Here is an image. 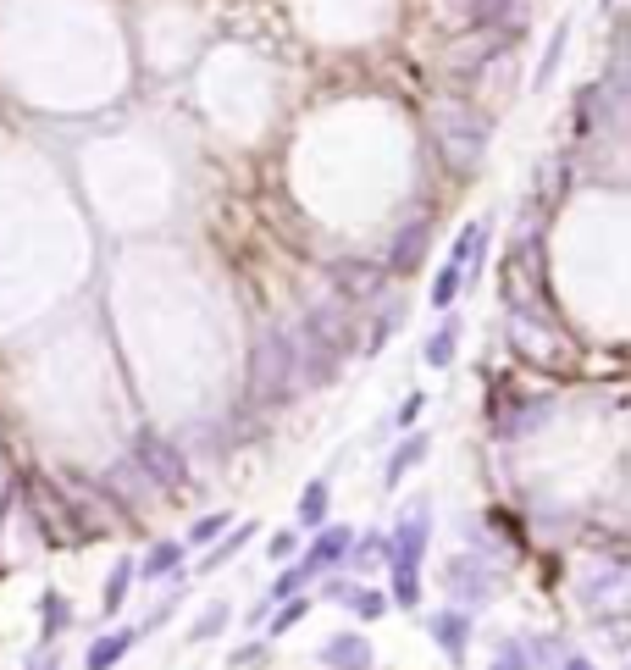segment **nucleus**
I'll return each mask as SVG.
<instances>
[{"mask_svg":"<svg viewBox=\"0 0 631 670\" xmlns=\"http://www.w3.org/2000/svg\"><path fill=\"white\" fill-rule=\"evenodd\" d=\"M427 532H432V515H427V504H416V515H405L399 532H393V543H388L393 604H405V610L421 599V554H427Z\"/></svg>","mask_w":631,"mask_h":670,"instance_id":"1","label":"nucleus"},{"mask_svg":"<svg viewBox=\"0 0 631 670\" xmlns=\"http://www.w3.org/2000/svg\"><path fill=\"white\" fill-rule=\"evenodd\" d=\"M438 133H443V144H449V156H460V161H477V150H482V122L471 117L465 106L438 111Z\"/></svg>","mask_w":631,"mask_h":670,"instance_id":"2","label":"nucleus"},{"mask_svg":"<svg viewBox=\"0 0 631 670\" xmlns=\"http://www.w3.org/2000/svg\"><path fill=\"white\" fill-rule=\"evenodd\" d=\"M432 643H438L443 654L460 665V659H465V643H471V621H465V615H454V610L432 615Z\"/></svg>","mask_w":631,"mask_h":670,"instance_id":"3","label":"nucleus"},{"mask_svg":"<svg viewBox=\"0 0 631 670\" xmlns=\"http://www.w3.org/2000/svg\"><path fill=\"white\" fill-rule=\"evenodd\" d=\"M454 6H460L477 28H493V23L515 28V23H521V0H454Z\"/></svg>","mask_w":631,"mask_h":670,"instance_id":"4","label":"nucleus"},{"mask_svg":"<svg viewBox=\"0 0 631 670\" xmlns=\"http://www.w3.org/2000/svg\"><path fill=\"white\" fill-rule=\"evenodd\" d=\"M349 543H355V532H349V527H322V532H316V549H310V560H305V571L316 576L322 565H338L349 554Z\"/></svg>","mask_w":631,"mask_h":670,"instance_id":"5","label":"nucleus"},{"mask_svg":"<svg viewBox=\"0 0 631 670\" xmlns=\"http://www.w3.org/2000/svg\"><path fill=\"white\" fill-rule=\"evenodd\" d=\"M133 643H139V626H128V632H106L100 643H89L84 665H89V670H111V665H117V659L128 654Z\"/></svg>","mask_w":631,"mask_h":670,"instance_id":"6","label":"nucleus"},{"mask_svg":"<svg viewBox=\"0 0 631 670\" xmlns=\"http://www.w3.org/2000/svg\"><path fill=\"white\" fill-rule=\"evenodd\" d=\"M322 665H338V670H371V648H366V637H338V643H327L322 648Z\"/></svg>","mask_w":631,"mask_h":670,"instance_id":"7","label":"nucleus"},{"mask_svg":"<svg viewBox=\"0 0 631 670\" xmlns=\"http://www.w3.org/2000/svg\"><path fill=\"white\" fill-rule=\"evenodd\" d=\"M449 587H460L465 604H482L488 599V571L477 560H449Z\"/></svg>","mask_w":631,"mask_h":670,"instance_id":"8","label":"nucleus"},{"mask_svg":"<svg viewBox=\"0 0 631 670\" xmlns=\"http://www.w3.org/2000/svg\"><path fill=\"white\" fill-rule=\"evenodd\" d=\"M250 538H261V521H239V527H233V532L222 538V549H211V554L200 560V571H222V565L233 560V554H239Z\"/></svg>","mask_w":631,"mask_h":670,"instance_id":"9","label":"nucleus"},{"mask_svg":"<svg viewBox=\"0 0 631 670\" xmlns=\"http://www.w3.org/2000/svg\"><path fill=\"white\" fill-rule=\"evenodd\" d=\"M454 349H460V316H454V322H443L438 333L427 338V366L432 371H443L454 360Z\"/></svg>","mask_w":631,"mask_h":670,"instance_id":"10","label":"nucleus"},{"mask_svg":"<svg viewBox=\"0 0 631 670\" xmlns=\"http://www.w3.org/2000/svg\"><path fill=\"white\" fill-rule=\"evenodd\" d=\"M305 565H288V571L283 576H277V587H272V593H266V599L261 604H255V610H250V621H266V610H272V604L277 599H294V593H299V582H305Z\"/></svg>","mask_w":631,"mask_h":670,"instance_id":"11","label":"nucleus"},{"mask_svg":"<svg viewBox=\"0 0 631 670\" xmlns=\"http://www.w3.org/2000/svg\"><path fill=\"white\" fill-rule=\"evenodd\" d=\"M565 39H571V23H560V28H554V39H548V56L537 61V72H532V84H537V89L554 84V67H560V56H565Z\"/></svg>","mask_w":631,"mask_h":670,"instance_id":"12","label":"nucleus"},{"mask_svg":"<svg viewBox=\"0 0 631 670\" xmlns=\"http://www.w3.org/2000/svg\"><path fill=\"white\" fill-rule=\"evenodd\" d=\"M421 455H427V438H421V432L399 443V449H393V460H388V488H393V482H405V471L416 466Z\"/></svg>","mask_w":631,"mask_h":670,"instance_id":"13","label":"nucleus"},{"mask_svg":"<svg viewBox=\"0 0 631 670\" xmlns=\"http://www.w3.org/2000/svg\"><path fill=\"white\" fill-rule=\"evenodd\" d=\"M460 288H465V266L443 261L438 283H432V305H438V311H449V305H454V294H460Z\"/></svg>","mask_w":631,"mask_h":670,"instance_id":"14","label":"nucleus"},{"mask_svg":"<svg viewBox=\"0 0 631 670\" xmlns=\"http://www.w3.org/2000/svg\"><path fill=\"white\" fill-rule=\"evenodd\" d=\"M299 521H305V527H322L327 521V477L305 488V499H299Z\"/></svg>","mask_w":631,"mask_h":670,"instance_id":"15","label":"nucleus"},{"mask_svg":"<svg viewBox=\"0 0 631 670\" xmlns=\"http://www.w3.org/2000/svg\"><path fill=\"white\" fill-rule=\"evenodd\" d=\"M39 610H45V643H50L56 632H67V621H72V604H67V599L45 593V599H39Z\"/></svg>","mask_w":631,"mask_h":670,"instance_id":"16","label":"nucleus"},{"mask_svg":"<svg viewBox=\"0 0 631 670\" xmlns=\"http://www.w3.org/2000/svg\"><path fill=\"white\" fill-rule=\"evenodd\" d=\"M427 250V228H405V239L393 244V266H416Z\"/></svg>","mask_w":631,"mask_h":670,"instance_id":"17","label":"nucleus"},{"mask_svg":"<svg viewBox=\"0 0 631 670\" xmlns=\"http://www.w3.org/2000/svg\"><path fill=\"white\" fill-rule=\"evenodd\" d=\"M128 582H133V560H117V571H111V587H106V615L122 610V599H128Z\"/></svg>","mask_w":631,"mask_h":670,"instance_id":"18","label":"nucleus"},{"mask_svg":"<svg viewBox=\"0 0 631 670\" xmlns=\"http://www.w3.org/2000/svg\"><path fill=\"white\" fill-rule=\"evenodd\" d=\"M178 560H183V543H161V549H155L150 560H144V582H155V576H167Z\"/></svg>","mask_w":631,"mask_h":670,"instance_id":"19","label":"nucleus"},{"mask_svg":"<svg viewBox=\"0 0 631 670\" xmlns=\"http://www.w3.org/2000/svg\"><path fill=\"white\" fill-rule=\"evenodd\" d=\"M333 599H344L349 610H355V615H366V621H371V615H382V610H388V599H382V593H344V587H333Z\"/></svg>","mask_w":631,"mask_h":670,"instance_id":"20","label":"nucleus"},{"mask_svg":"<svg viewBox=\"0 0 631 670\" xmlns=\"http://www.w3.org/2000/svg\"><path fill=\"white\" fill-rule=\"evenodd\" d=\"M227 521H233V515H227V510H216V515H200V521H194V527H189V543H183V549H194V543H211L216 532L227 527Z\"/></svg>","mask_w":631,"mask_h":670,"instance_id":"21","label":"nucleus"},{"mask_svg":"<svg viewBox=\"0 0 631 670\" xmlns=\"http://www.w3.org/2000/svg\"><path fill=\"white\" fill-rule=\"evenodd\" d=\"M227 615H233V610H227V604H211V610L200 615V626H194L189 637H194V643H211V637H216V632H222V626H227Z\"/></svg>","mask_w":631,"mask_h":670,"instance_id":"22","label":"nucleus"},{"mask_svg":"<svg viewBox=\"0 0 631 670\" xmlns=\"http://www.w3.org/2000/svg\"><path fill=\"white\" fill-rule=\"evenodd\" d=\"M493 670H532V648H521V643H504L499 654H493Z\"/></svg>","mask_w":631,"mask_h":670,"instance_id":"23","label":"nucleus"},{"mask_svg":"<svg viewBox=\"0 0 631 670\" xmlns=\"http://www.w3.org/2000/svg\"><path fill=\"white\" fill-rule=\"evenodd\" d=\"M294 549H299L294 532H272V538H266V560H272V565H288V560H294Z\"/></svg>","mask_w":631,"mask_h":670,"instance_id":"24","label":"nucleus"},{"mask_svg":"<svg viewBox=\"0 0 631 670\" xmlns=\"http://www.w3.org/2000/svg\"><path fill=\"white\" fill-rule=\"evenodd\" d=\"M299 621H305V599H288V610L272 621V637H283L288 626H299Z\"/></svg>","mask_w":631,"mask_h":670,"instance_id":"25","label":"nucleus"},{"mask_svg":"<svg viewBox=\"0 0 631 670\" xmlns=\"http://www.w3.org/2000/svg\"><path fill=\"white\" fill-rule=\"evenodd\" d=\"M421 405H427V394L416 388V394H405V405H399V416H393V421H399V427H410V421L421 416Z\"/></svg>","mask_w":631,"mask_h":670,"instance_id":"26","label":"nucleus"},{"mask_svg":"<svg viewBox=\"0 0 631 670\" xmlns=\"http://www.w3.org/2000/svg\"><path fill=\"white\" fill-rule=\"evenodd\" d=\"M565 670H598V665H587V659H571V665H565Z\"/></svg>","mask_w":631,"mask_h":670,"instance_id":"27","label":"nucleus"}]
</instances>
